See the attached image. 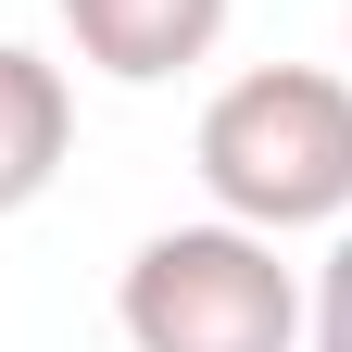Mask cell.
I'll return each instance as SVG.
<instances>
[{"label":"cell","instance_id":"obj_1","mask_svg":"<svg viewBox=\"0 0 352 352\" xmlns=\"http://www.w3.org/2000/svg\"><path fill=\"white\" fill-rule=\"evenodd\" d=\"M201 189L214 214H239V227L289 239V227H340L352 214V76L327 63H252L201 101Z\"/></svg>","mask_w":352,"mask_h":352},{"label":"cell","instance_id":"obj_5","mask_svg":"<svg viewBox=\"0 0 352 352\" xmlns=\"http://www.w3.org/2000/svg\"><path fill=\"white\" fill-rule=\"evenodd\" d=\"M302 327H315V352H352V227H340V252H327L315 302H302Z\"/></svg>","mask_w":352,"mask_h":352},{"label":"cell","instance_id":"obj_4","mask_svg":"<svg viewBox=\"0 0 352 352\" xmlns=\"http://www.w3.org/2000/svg\"><path fill=\"white\" fill-rule=\"evenodd\" d=\"M63 151H76V88H63V63H38V51L0 38V214H25L38 189H51Z\"/></svg>","mask_w":352,"mask_h":352},{"label":"cell","instance_id":"obj_2","mask_svg":"<svg viewBox=\"0 0 352 352\" xmlns=\"http://www.w3.org/2000/svg\"><path fill=\"white\" fill-rule=\"evenodd\" d=\"M113 315L139 352H289L302 340V277L277 264V239L214 214V227H164L126 252Z\"/></svg>","mask_w":352,"mask_h":352},{"label":"cell","instance_id":"obj_3","mask_svg":"<svg viewBox=\"0 0 352 352\" xmlns=\"http://www.w3.org/2000/svg\"><path fill=\"white\" fill-rule=\"evenodd\" d=\"M63 25H76V51L101 76L164 88V76H189L214 38H227V0H63Z\"/></svg>","mask_w":352,"mask_h":352}]
</instances>
